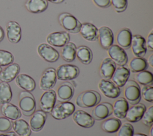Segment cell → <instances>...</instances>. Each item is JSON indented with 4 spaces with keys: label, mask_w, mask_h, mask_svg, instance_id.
<instances>
[{
    "label": "cell",
    "mask_w": 153,
    "mask_h": 136,
    "mask_svg": "<svg viewBox=\"0 0 153 136\" xmlns=\"http://www.w3.org/2000/svg\"><path fill=\"white\" fill-rule=\"evenodd\" d=\"M2 67H1V66H0V73H1V71H2Z\"/></svg>",
    "instance_id": "cell-51"
},
{
    "label": "cell",
    "mask_w": 153,
    "mask_h": 136,
    "mask_svg": "<svg viewBox=\"0 0 153 136\" xmlns=\"http://www.w3.org/2000/svg\"><path fill=\"white\" fill-rule=\"evenodd\" d=\"M32 115L29 120V126L32 131L38 132L42 129L45 123L47 114L42 110H38Z\"/></svg>",
    "instance_id": "cell-22"
},
{
    "label": "cell",
    "mask_w": 153,
    "mask_h": 136,
    "mask_svg": "<svg viewBox=\"0 0 153 136\" xmlns=\"http://www.w3.org/2000/svg\"><path fill=\"white\" fill-rule=\"evenodd\" d=\"M48 3L46 0H27L25 3L27 10L33 14H38L44 11L48 7Z\"/></svg>",
    "instance_id": "cell-29"
},
{
    "label": "cell",
    "mask_w": 153,
    "mask_h": 136,
    "mask_svg": "<svg viewBox=\"0 0 153 136\" xmlns=\"http://www.w3.org/2000/svg\"><path fill=\"white\" fill-rule=\"evenodd\" d=\"M133 136H148V135L146 134H142V133H136V134H133Z\"/></svg>",
    "instance_id": "cell-49"
},
{
    "label": "cell",
    "mask_w": 153,
    "mask_h": 136,
    "mask_svg": "<svg viewBox=\"0 0 153 136\" xmlns=\"http://www.w3.org/2000/svg\"><path fill=\"white\" fill-rule=\"evenodd\" d=\"M112 113V105L108 102H103L94 106L91 112V116L95 120H103Z\"/></svg>",
    "instance_id": "cell-15"
},
{
    "label": "cell",
    "mask_w": 153,
    "mask_h": 136,
    "mask_svg": "<svg viewBox=\"0 0 153 136\" xmlns=\"http://www.w3.org/2000/svg\"><path fill=\"white\" fill-rule=\"evenodd\" d=\"M39 56L45 61L49 63H54L59 58V52L52 46L47 44H41L37 48Z\"/></svg>",
    "instance_id": "cell-10"
},
{
    "label": "cell",
    "mask_w": 153,
    "mask_h": 136,
    "mask_svg": "<svg viewBox=\"0 0 153 136\" xmlns=\"http://www.w3.org/2000/svg\"><path fill=\"white\" fill-rule=\"evenodd\" d=\"M134 134V128L130 123H125L121 125L117 131V136H133Z\"/></svg>",
    "instance_id": "cell-38"
},
{
    "label": "cell",
    "mask_w": 153,
    "mask_h": 136,
    "mask_svg": "<svg viewBox=\"0 0 153 136\" xmlns=\"http://www.w3.org/2000/svg\"><path fill=\"white\" fill-rule=\"evenodd\" d=\"M15 82L19 87L29 92L33 91L36 87L35 80L25 73L19 74L15 78Z\"/></svg>",
    "instance_id": "cell-24"
},
{
    "label": "cell",
    "mask_w": 153,
    "mask_h": 136,
    "mask_svg": "<svg viewBox=\"0 0 153 136\" xmlns=\"http://www.w3.org/2000/svg\"><path fill=\"white\" fill-rule=\"evenodd\" d=\"M152 130H153V128L151 127V130H150V136H153L152 135Z\"/></svg>",
    "instance_id": "cell-50"
},
{
    "label": "cell",
    "mask_w": 153,
    "mask_h": 136,
    "mask_svg": "<svg viewBox=\"0 0 153 136\" xmlns=\"http://www.w3.org/2000/svg\"><path fill=\"white\" fill-rule=\"evenodd\" d=\"M79 33L86 41L91 42L98 40V29L91 23H82Z\"/></svg>",
    "instance_id": "cell-19"
},
{
    "label": "cell",
    "mask_w": 153,
    "mask_h": 136,
    "mask_svg": "<svg viewBox=\"0 0 153 136\" xmlns=\"http://www.w3.org/2000/svg\"><path fill=\"white\" fill-rule=\"evenodd\" d=\"M70 36L67 32H54L50 33L46 38V41L51 46L63 47L69 42Z\"/></svg>",
    "instance_id": "cell-11"
},
{
    "label": "cell",
    "mask_w": 153,
    "mask_h": 136,
    "mask_svg": "<svg viewBox=\"0 0 153 136\" xmlns=\"http://www.w3.org/2000/svg\"><path fill=\"white\" fill-rule=\"evenodd\" d=\"M12 128V122L5 116H0V132L9 131Z\"/></svg>",
    "instance_id": "cell-42"
},
{
    "label": "cell",
    "mask_w": 153,
    "mask_h": 136,
    "mask_svg": "<svg viewBox=\"0 0 153 136\" xmlns=\"http://www.w3.org/2000/svg\"><path fill=\"white\" fill-rule=\"evenodd\" d=\"M56 99V93L54 90L49 89L45 91L39 100V106L41 110L45 113H50L54 106Z\"/></svg>",
    "instance_id": "cell-12"
},
{
    "label": "cell",
    "mask_w": 153,
    "mask_h": 136,
    "mask_svg": "<svg viewBox=\"0 0 153 136\" xmlns=\"http://www.w3.org/2000/svg\"><path fill=\"white\" fill-rule=\"evenodd\" d=\"M146 48L150 51H153V31L151 30L147 36L146 41Z\"/></svg>",
    "instance_id": "cell-44"
},
{
    "label": "cell",
    "mask_w": 153,
    "mask_h": 136,
    "mask_svg": "<svg viewBox=\"0 0 153 136\" xmlns=\"http://www.w3.org/2000/svg\"><path fill=\"white\" fill-rule=\"evenodd\" d=\"M72 118L78 125L83 128H91L94 124L93 118L89 113L82 110H78L74 112Z\"/></svg>",
    "instance_id": "cell-16"
},
{
    "label": "cell",
    "mask_w": 153,
    "mask_h": 136,
    "mask_svg": "<svg viewBox=\"0 0 153 136\" xmlns=\"http://www.w3.org/2000/svg\"><path fill=\"white\" fill-rule=\"evenodd\" d=\"M58 19L61 26L68 32L72 33L79 32L82 23L70 13H61L59 16Z\"/></svg>",
    "instance_id": "cell-3"
},
{
    "label": "cell",
    "mask_w": 153,
    "mask_h": 136,
    "mask_svg": "<svg viewBox=\"0 0 153 136\" xmlns=\"http://www.w3.org/2000/svg\"><path fill=\"white\" fill-rule=\"evenodd\" d=\"M76 47L74 42H69L65 45L62 50V58L67 62H72L76 58Z\"/></svg>",
    "instance_id": "cell-32"
},
{
    "label": "cell",
    "mask_w": 153,
    "mask_h": 136,
    "mask_svg": "<svg viewBox=\"0 0 153 136\" xmlns=\"http://www.w3.org/2000/svg\"><path fill=\"white\" fill-rule=\"evenodd\" d=\"M20 70V66L17 63H13L7 66L0 73V81L7 83L11 82L19 75Z\"/></svg>",
    "instance_id": "cell-20"
},
{
    "label": "cell",
    "mask_w": 153,
    "mask_h": 136,
    "mask_svg": "<svg viewBox=\"0 0 153 136\" xmlns=\"http://www.w3.org/2000/svg\"><path fill=\"white\" fill-rule=\"evenodd\" d=\"M132 33L127 27L122 28L119 30L117 35L116 39L118 45L124 50L128 49L131 47Z\"/></svg>",
    "instance_id": "cell-25"
},
{
    "label": "cell",
    "mask_w": 153,
    "mask_h": 136,
    "mask_svg": "<svg viewBox=\"0 0 153 136\" xmlns=\"http://www.w3.org/2000/svg\"><path fill=\"white\" fill-rule=\"evenodd\" d=\"M56 76L60 81H69L75 79L79 73V68L73 64H64L59 66L56 70Z\"/></svg>",
    "instance_id": "cell-6"
},
{
    "label": "cell",
    "mask_w": 153,
    "mask_h": 136,
    "mask_svg": "<svg viewBox=\"0 0 153 136\" xmlns=\"http://www.w3.org/2000/svg\"><path fill=\"white\" fill-rule=\"evenodd\" d=\"M130 47L136 57H144L147 51L145 39L140 35L132 36Z\"/></svg>",
    "instance_id": "cell-13"
},
{
    "label": "cell",
    "mask_w": 153,
    "mask_h": 136,
    "mask_svg": "<svg viewBox=\"0 0 153 136\" xmlns=\"http://www.w3.org/2000/svg\"><path fill=\"white\" fill-rule=\"evenodd\" d=\"M12 97L13 93L10 85L7 82H0V103H10Z\"/></svg>",
    "instance_id": "cell-36"
},
{
    "label": "cell",
    "mask_w": 153,
    "mask_h": 136,
    "mask_svg": "<svg viewBox=\"0 0 153 136\" xmlns=\"http://www.w3.org/2000/svg\"><path fill=\"white\" fill-rule=\"evenodd\" d=\"M134 79L137 84L142 85H151L153 82V75L152 73L148 70H143L137 72Z\"/></svg>",
    "instance_id": "cell-35"
},
{
    "label": "cell",
    "mask_w": 153,
    "mask_h": 136,
    "mask_svg": "<svg viewBox=\"0 0 153 136\" xmlns=\"http://www.w3.org/2000/svg\"><path fill=\"white\" fill-rule=\"evenodd\" d=\"M145 110L146 106L143 104L138 103L128 108L125 118L130 122H137L142 119Z\"/></svg>",
    "instance_id": "cell-18"
},
{
    "label": "cell",
    "mask_w": 153,
    "mask_h": 136,
    "mask_svg": "<svg viewBox=\"0 0 153 136\" xmlns=\"http://www.w3.org/2000/svg\"><path fill=\"white\" fill-rule=\"evenodd\" d=\"M140 94L145 101L149 103L153 101V87L151 85H144L140 90Z\"/></svg>",
    "instance_id": "cell-40"
},
{
    "label": "cell",
    "mask_w": 153,
    "mask_h": 136,
    "mask_svg": "<svg viewBox=\"0 0 153 136\" xmlns=\"http://www.w3.org/2000/svg\"><path fill=\"white\" fill-rule=\"evenodd\" d=\"M128 103L123 97L117 100L112 106V113L118 119H124L128 109Z\"/></svg>",
    "instance_id": "cell-28"
},
{
    "label": "cell",
    "mask_w": 153,
    "mask_h": 136,
    "mask_svg": "<svg viewBox=\"0 0 153 136\" xmlns=\"http://www.w3.org/2000/svg\"><path fill=\"white\" fill-rule=\"evenodd\" d=\"M75 110V105L69 101L61 102L53 107L50 113L51 116L57 120L66 119Z\"/></svg>",
    "instance_id": "cell-5"
},
{
    "label": "cell",
    "mask_w": 153,
    "mask_h": 136,
    "mask_svg": "<svg viewBox=\"0 0 153 136\" xmlns=\"http://www.w3.org/2000/svg\"><path fill=\"white\" fill-rule=\"evenodd\" d=\"M148 64L151 66V67H153V54H151L149 58H148V61H147Z\"/></svg>",
    "instance_id": "cell-47"
},
{
    "label": "cell",
    "mask_w": 153,
    "mask_h": 136,
    "mask_svg": "<svg viewBox=\"0 0 153 136\" xmlns=\"http://www.w3.org/2000/svg\"><path fill=\"white\" fill-rule=\"evenodd\" d=\"M142 123L146 126H152L153 124V106H151L144 112L142 118Z\"/></svg>",
    "instance_id": "cell-39"
},
{
    "label": "cell",
    "mask_w": 153,
    "mask_h": 136,
    "mask_svg": "<svg viewBox=\"0 0 153 136\" xmlns=\"http://www.w3.org/2000/svg\"><path fill=\"white\" fill-rule=\"evenodd\" d=\"M56 97L61 102L68 101L72 98L74 94V88L69 82L62 83L57 88Z\"/></svg>",
    "instance_id": "cell-23"
},
{
    "label": "cell",
    "mask_w": 153,
    "mask_h": 136,
    "mask_svg": "<svg viewBox=\"0 0 153 136\" xmlns=\"http://www.w3.org/2000/svg\"><path fill=\"white\" fill-rule=\"evenodd\" d=\"M109 58L119 66H123L127 64L128 57L125 50L117 44L112 45L108 50Z\"/></svg>",
    "instance_id": "cell-8"
},
{
    "label": "cell",
    "mask_w": 153,
    "mask_h": 136,
    "mask_svg": "<svg viewBox=\"0 0 153 136\" xmlns=\"http://www.w3.org/2000/svg\"><path fill=\"white\" fill-rule=\"evenodd\" d=\"M0 136H19L15 132H7L6 133L0 134Z\"/></svg>",
    "instance_id": "cell-45"
},
{
    "label": "cell",
    "mask_w": 153,
    "mask_h": 136,
    "mask_svg": "<svg viewBox=\"0 0 153 136\" xmlns=\"http://www.w3.org/2000/svg\"><path fill=\"white\" fill-rule=\"evenodd\" d=\"M14 131L19 136H30L31 129L28 123L23 119H18L12 123Z\"/></svg>",
    "instance_id": "cell-30"
},
{
    "label": "cell",
    "mask_w": 153,
    "mask_h": 136,
    "mask_svg": "<svg viewBox=\"0 0 153 136\" xmlns=\"http://www.w3.org/2000/svg\"><path fill=\"white\" fill-rule=\"evenodd\" d=\"M14 57L13 54L8 51L0 50V66H7L13 63Z\"/></svg>",
    "instance_id": "cell-37"
},
{
    "label": "cell",
    "mask_w": 153,
    "mask_h": 136,
    "mask_svg": "<svg viewBox=\"0 0 153 136\" xmlns=\"http://www.w3.org/2000/svg\"><path fill=\"white\" fill-rule=\"evenodd\" d=\"M124 95L125 99L131 104L138 103L141 98L140 89L139 84L134 81L128 80L124 85Z\"/></svg>",
    "instance_id": "cell-4"
},
{
    "label": "cell",
    "mask_w": 153,
    "mask_h": 136,
    "mask_svg": "<svg viewBox=\"0 0 153 136\" xmlns=\"http://www.w3.org/2000/svg\"><path fill=\"white\" fill-rule=\"evenodd\" d=\"M5 37V32L2 27L0 26V43L3 41Z\"/></svg>",
    "instance_id": "cell-46"
},
{
    "label": "cell",
    "mask_w": 153,
    "mask_h": 136,
    "mask_svg": "<svg viewBox=\"0 0 153 136\" xmlns=\"http://www.w3.org/2000/svg\"><path fill=\"white\" fill-rule=\"evenodd\" d=\"M100 100L101 96L98 92L94 90H87L79 94L75 101L79 107L90 108L96 106Z\"/></svg>",
    "instance_id": "cell-2"
},
{
    "label": "cell",
    "mask_w": 153,
    "mask_h": 136,
    "mask_svg": "<svg viewBox=\"0 0 153 136\" xmlns=\"http://www.w3.org/2000/svg\"><path fill=\"white\" fill-rule=\"evenodd\" d=\"M130 74V70L127 67L124 66H119L116 68L111 78L112 81L118 87H123L128 81Z\"/></svg>",
    "instance_id": "cell-21"
},
{
    "label": "cell",
    "mask_w": 153,
    "mask_h": 136,
    "mask_svg": "<svg viewBox=\"0 0 153 136\" xmlns=\"http://www.w3.org/2000/svg\"><path fill=\"white\" fill-rule=\"evenodd\" d=\"M116 64L109 57L105 58L102 62L100 67V73L104 79H111L115 69Z\"/></svg>",
    "instance_id": "cell-26"
},
{
    "label": "cell",
    "mask_w": 153,
    "mask_h": 136,
    "mask_svg": "<svg viewBox=\"0 0 153 136\" xmlns=\"http://www.w3.org/2000/svg\"><path fill=\"white\" fill-rule=\"evenodd\" d=\"M121 125V122L118 118H110L105 120L102 124V129L106 132L114 133L117 132Z\"/></svg>",
    "instance_id": "cell-33"
},
{
    "label": "cell",
    "mask_w": 153,
    "mask_h": 136,
    "mask_svg": "<svg viewBox=\"0 0 153 136\" xmlns=\"http://www.w3.org/2000/svg\"><path fill=\"white\" fill-rule=\"evenodd\" d=\"M19 106L20 112L25 116H32L36 109V101L33 95L29 91H21L19 96Z\"/></svg>",
    "instance_id": "cell-1"
},
{
    "label": "cell",
    "mask_w": 153,
    "mask_h": 136,
    "mask_svg": "<svg viewBox=\"0 0 153 136\" xmlns=\"http://www.w3.org/2000/svg\"><path fill=\"white\" fill-rule=\"evenodd\" d=\"M98 39L100 46L105 50H108L113 45L114 37L112 30L107 26H102L98 29Z\"/></svg>",
    "instance_id": "cell-17"
},
{
    "label": "cell",
    "mask_w": 153,
    "mask_h": 136,
    "mask_svg": "<svg viewBox=\"0 0 153 136\" xmlns=\"http://www.w3.org/2000/svg\"><path fill=\"white\" fill-rule=\"evenodd\" d=\"M76 57L82 63L88 64L92 61L93 53L89 47L85 45H81L76 48Z\"/></svg>",
    "instance_id": "cell-31"
},
{
    "label": "cell",
    "mask_w": 153,
    "mask_h": 136,
    "mask_svg": "<svg viewBox=\"0 0 153 136\" xmlns=\"http://www.w3.org/2000/svg\"><path fill=\"white\" fill-rule=\"evenodd\" d=\"M99 89L103 94L108 98H115L121 94L120 87L117 86L112 81L102 79L98 84Z\"/></svg>",
    "instance_id": "cell-9"
},
{
    "label": "cell",
    "mask_w": 153,
    "mask_h": 136,
    "mask_svg": "<svg viewBox=\"0 0 153 136\" xmlns=\"http://www.w3.org/2000/svg\"><path fill=\"white\" fill-rule=\"evenodd\" d=\"M47 1H50L54 4H60L63 2L65 0H46Z\"/></svg>",
    "instance_id": "cell-48"
},
{
    "label": "cell",
    "mask_w": 153,
    "mask_h": 136,
    "mask_svg": "<svg viewBox=\"0 0 153 136\" xmlns=\"http://www.w3.org/2000/svg\"><path fill=\"white\" fill-rule=\"evenodd\" d=\"M57 81L56 69L53 67L46 69L42 73L39 81V88L42 90L51 89Z\"/></svg>",
    "instance_id": "cell-7"
},
{
    "label": "cell",
    "mask_w": 153,
    "mask_h": 136,
    "mask_svg": "<svg viewBox=\"0 0 153 136\" xmlns=\"http://www.w3.org/2000/svg\"><path fill=\"white\" fill-rule=\"evenodd\" d=\"M111 3L117 13L124 11L128 4L127 0H111Z\"/></svg>",
    "instance_id": "cell-41"
},
{
    "label": "cell",
    "mask_w": 153,
    "mask_h": 136,
    "mask_svg": "<svg viewBox=\"0 0 153 136\" xmlns=\"http://www.w3.org/2000/svg\"><path fill=\"white\" fill-rule=\"evenodd\" d=\"M94 4L101 8H106L111 5V0H93Z\"/></svg>",
    "instance_id": "cell-43"
},
{
    "label": "cell",
    "mask_w": 153,
    "mask_h": 136,
    "mask_svg": "<svg viewBox=\"0 0 153 136\" xmlns=\"http://www.w3.org/2000/svg\"><path fill=\"white\" fill-rule=\"evenodd\" d=\"M148 67L147 61L143 57H134L129 63L130 70L133 73H137L146 70Z\"/></svg>",
    "instance_id": "cell-34"
},
{
    "label": "cell",
    "mask_w": 153,
    "mask_h": 136,
    "mask_svg": "<svg viewBox=\"0 0 153 136\" xmlns=\"http://www.w3.org/2000/svg\"><path fill=\"white\" fill-rule=\"evenodd\" d=\"M1 111L4 116L13 120L19 119L22 115L20 109L16 106L10 103L2 104Z\"/></svg>",
    "instance_id": "cell-27"
},
{
    "label": "cell",
    "mask_w": 153,
    "mask_h": 136,
    "mask_svg": "<svg viewBox=\"0 0 153 136\" xmlns=\"http://www.w3.org/2000/svg\"><path fill=\"white\" fill-rule=\"evenodd\" d=\"M6 34L10 42H19L22 38V29L20 24L15 21H8L6 24Z\"/></svg>",
    "instance_id": "cell-14"
}]
</instances>
